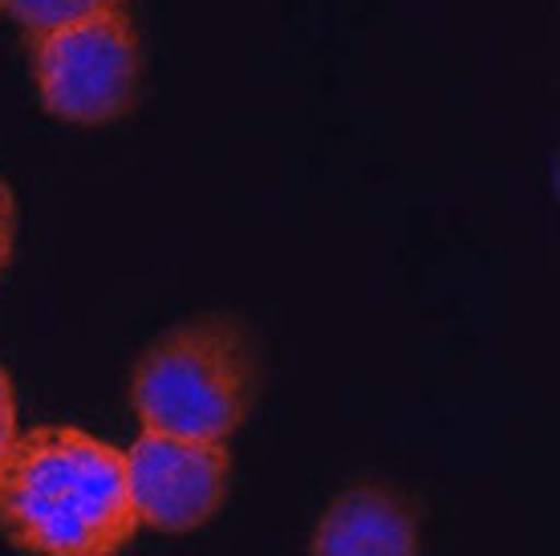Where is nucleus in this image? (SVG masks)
Wrapping results in <instances>:
<instances>
[{
	"label": "nucleus",
	"instance_id": "423d86ee",
	"mask_svg": "<svg viewBox=\"0 0 560 556\" xmlns=\"http://www.w3.org/2000/svg\"><path fill=\"white\" fill-rule=\"evenodd\" d=\"M114 9H127V0H0V13L21 33H28L33 42L54 33V28H66L73 21H85V16L114 13Z\"/></svg>",
	"mask_w": 560,
	"mask_h": 556
},
{
	"label": "nucleus",
	"instance_id": "0eeeda50",
	"mask_svg": "<svg viewBox=\"0 0 560 556\" xmlns=\"http://www.w3.org/2000/svg\"><path fill=\"white\" fill-rule=\"evenodd\" d=\"M13 244H16V199L9 192V183L0 179V273H4L9 256H13Z\"/></svg>",
	"mask_w": 560,
	"mask_h": 556
},
{
	"label": "nucleus",
	"instance_id": "7ed1b4c3",
	"mask_svg": "<svg viewBox=\"0 0 560 556\" xmlns=\"http://www.w3.org/2000/svg\"><path fill=\"white\" fill-rule=\"evenodd\" d=\"M33 78L42 106L61 123L106 126L135 106L142 45L127 9L85 16L33 42Z\"/></svg>",
	"mask_w": 560,
	"mask_h": 556
},
{
	"label": "nucleus",
	"instance_id": "6e6552de",
	"mask_svg": "<svg viewBox=\"0 0 560 556\" xmlns=\"http://www.w3.org/2000/svg\"><path fill=\"white\" fill-rule=\"evenodd\" d=\"M16 439V398H13V382L0 366V460L9 455V447Z\"/></svg>",
	"mask_w": 560,
	"mask_h": 556
},
{
	"label": "nucleus",
	"instance_id": "20e7f679",
	"mask_svg": "<svg viewBox=\"0 0 560 556\" xmlns=\"http://www.w3.org/2000/svg\"><path fill=\"white\" fill-rule=\"evenodd\" d=\"M228 475V443L142 431L127 451V487L139 529L196 532L224 508Z\"/></svg>",
	"mask_w": 560,
	"mask_h": 556
},
{
	"label": "nucleus",
	"instance_id": "f03ea898",
	"mask_svg": "<svg viewBox=\"0 0 560 556\" xmlns=\"http://www.w3.org/2000/svg\"><path fill=\"white\" fill-rule=\"evenodd\" d=\"M256 349L244 321L228 313L183 321L135 366L130 406L142 431L228 443L256 403Z\"/></svg>",
	"mask_w": 560,
	"mask_h": 556
},
{
	"label": "nucleus",
	"instance_id": "39448f33",
	"mask_svg": "<svg viewBox=\"0 0 560 556\" xmlns=\"http://www.w3.org/2000/svg\"><path fill=\"white\" fill-rule=\"evenodd\" d=\"M313 556H419V516L390 487H350L317 520Z\"/></svg>",
	"mask_w": 560,
	"mask_h": 556
},
{
	"label": "nucleus",
	"instance_id": "f257e3e1",
	"mask_svg": "<svg viewBox=\"0 0 560 556\" xmlns=\"http://www.w3.org/2000/svg\"><path fill=\"white\" fill-rule=\"evenodd\" d=\"M0 529L28 556H118L139 532L127 455L78 427L16 435L0 460Z\"/></svg>",
	"mask_w": 560,
	"mask_h": 556
}]
</instances>
